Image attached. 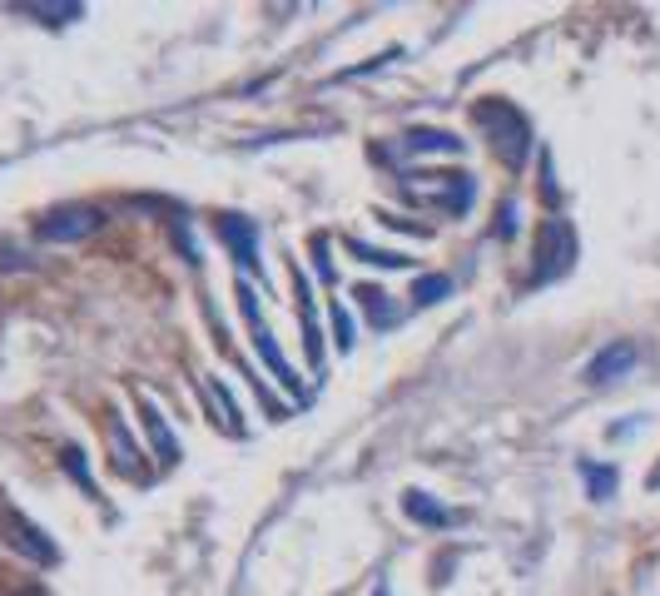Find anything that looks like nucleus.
Masks as SVG:
<instances>
[{
	"mask_svg": "<svg viewBox=\"0 0 660 596\" xmlns=\"http://www.w3.org/2000/svg\"><path fill=\"white\" fill-rule=\"evenodd\" d=\"M25 10H30V15H50V20H60V15L75 20V15H80V5H25Z\"/></svg>",
	"mask_w": 660,
	"mask_h": 596,
	"instance_id": "nucleus-20",
	"label": "nucleus"
},
{
	"mask_svg": "<svg viewBox=\"0 0 660 596\" xmlns=\"http://www.w3.org/2000/svg\"><path fill=\"white\" fill-rule=\"evenodd\" d=\"M105 438H110V452H115V467L125 472V477H139V447L130 443V433H125V423L110 413V423H105Z\"/></svg>",
	"mask_w": 660,
	"mask_h": 596,
	"instance_id": "nucleus-10",
	"label": "nucleus"
},
{
	"mask_svg": "<svg viewBox=\"0 0 660 596\" xmlns=\"http://www.w3.org/2000/svg\"><path fill=\"white\" fill-rule=\"evenodd\" d=\"M65 467L75 472V482H80V487H90V472H85V457H80V447H65Z\"/></svg>",
	"mask_w": 660,
	"mask_h": 596,
	"instance_id": "nucleus-21",
	"label": "nucleus"
},
{
	"mask_svg": "<svg viewBox=\"0 0 660 596\" xmlns=\"http://www.w3.org/2000/svg\"><path fill=\"white\" fill-rule=\"evenodd\" d=\"M333 343H338L343 353L353 348V318L343 313V303H333Z\"/></svg>",
	"mask_w": 660,
	"mask_h": 596,
	"instance_id": "nucleus-19",
	"label": "nucleus"
},
{
	"mask_svg": "<svg viewBox=\"0 0 660 596\" xmlns=\"http://www.w3.org/2000/svg\"><path fill=\"white\" fill-rule=\"evenodd\" d=\"M209 393L219 398V408H224V418L219 423H229V433H244V423H239V403H234V393L224 388V383H209Z\"/></svg>",
	"mask_w": 660,
	"mask_h": 596,
	"instance_id": "nucleus-17",
	"label": "nucleus"
},
{
	"mask_svg": "<svg viewBox=\"0 0 660 596\" xmlns=\"http://www.w3.org/2000/svg\"><path fill=\"white\" fill-rule=\"evenodd\" d=\"M139 413H144V433L154 438V452H159V462H179V443H174V433H169L164 413H159L154 403H139Z\"/></svg>",
	"mask_w": 660,
	"mask_h": 596,
	"instance_id": "nucleus-9",
	"label": "nucleus"
},
{
	"mask_svg": "<svg viewBox=\"0 0 660 596\" xmlns=\"http://www.w3.org/2000/svg\"><path fill=\"white\" fill-rule=\"evenodd\" d=\"M358 298L368 303V313H373V323L383 328V323H393L397 313H393V303H388V294H378V289H358Z\"/></svg>",
	"mask_w": 660,
	"mask_h": 596,
	"instance_id": "nucleus-18",
	"label": "nucleus"
},
{
	"mask_svg": "<svg viewBox=\"0 0 660 596\" xmlns=\"http://www.w3.org/2000/svg\"><path fill=\"white\" fill-rule=\"evenodd\" d=\"M536 274L541 279H556L571 259H576V234H571V224L566 219H546L541 224V239H536Z\"/></svg>",
	"mask_w": 660,
	"mask_h": 596,
	"instance_id": "nucleus-4",
	"label": "nucleus"
},
{
	"mask_svg": "<svg viewBox=\"0 0 660 596\" xmlns=\"http://www.w3.org/2000/svg\"><path fill=\"white\" fill-rule=\"evenodd\" d=\"M25 596H45V592H25Z\"/></svg>",
	"mask_w": 660,
	"mask_h": 596,
	"instance_id": "nucleus-23",
	"label": "nucleus"
},
{
	"mask_svg": "<svg viewBox=\"0 0 660 596\" xmlns=\"http://www.w3.org/2000/svg\"><path fill=\"white\" fill-rule=\"evenodd\" d=\"M100 224H105V214H100L95 204H65V209H55V214L40 219V239H50V244H75V239L95 234Z\"/></svg>",
	"mask_w": 660,
	"mask_h": 596,
	"instance_id": "nucleus-3",
	"label": "nucleus"
},
{
	"mask_svg": "<svg viewBox=\"0 0 660 596\" xmlns=\"http://www.w3.org/2000/svg\"><path fill=\"white\" fill-rule=\"evenodd\" d=\"M348 249H353L363 264H383V269H407V264H412L407 254H393V249H368V244H358V239H353Z\"/></svg>",
	"mask_w": 660,
	"mask_h": 596,
	"instance_id": "nucleus-14",
	"label": "nucleus"
},
{
	"mask_svg": "<svg viewBox=\"0 0 660 596\" xmlns=\"http://www.w3.org/2000/svg\"><path fill=\"white\" fill-rule=\"evenodd\" d=\"M407 149H442V154H457L462 140L447 135V130H412V135H407Z\"/></svg>",
	"mask_w": 660,
	"mask_h": 596,
	"instance_id": "nucleus-13",
	"label": "nucleus"
},
{
	"mask_svg": "<svg viewBox=\"0 0 660 596\" xmlns=\"http://www.w3.org/2000/svg\"><path fill=\"white\" fill-rule=\"evenodd\" d=\"M5 532H10V547H20L25 557L35 562H55V542H45V532L35 522H25L20 512H5Z\"/></svg>",
	"mask_w": 660,
	"mask_h": 596,
	"instance_id": "nucleus-6",
	"label": "nucleus"
},
{
	"mask_svg": "<svg viewBox=\"0 0 660 596\" xmlns=\"http://www.w3.org/2000/svg\"><path fill=\"white\" fill-rule=\"evenodd\" d=\"M298 318H303V343H308V358L318 363V313H313V298H308V284H303V274H298Z\"/></svg>",
	"mask_w": 660,
	"mask_h": 596,
	"instance_id": "nucleus-12",
	"label": "nucleus"
},
{
	"mask_svg": "<svg viewBox=\"0 0 660 596\" xmlns=\"http://www.w3.org/2000/svg\"><path fill=\"white\" fill-rule=\"evenodd\" d=\"M581 472H586V482H591V497L606 502L611 487H616V472H611V467H591V462H581Z\"/></svg>",
	"mask_w": 660,
	"mask_h": 596,
	"instance_id": "nucleus-15",
	"label": "nucleus"
},
{
	"mask_svg": "<svg viewBox=\"0 0 660 596\" xmlns=\"http://www.w3.org/2000/svg\"><path fill=\"white\" fill-rule=\"evenodd\" d=\"M239 308H244V318H249V333H254V348H259V358H264L268 368H273V378L288 388V393H303V378L288 368V358L278 353V343H273V333H268L264 313H259V298L249 284H239Z\"/></svg>",
	"mask_w": 660,
	"mask_h": 596,
	"instance_id": "nucleus-1",
	"label": "nucleus"
},
{
	"mask_svg": "<svg viewBox=\"0 0 660 596\" xmlns=\"http://www.w3.org/2000/svg\"><path fill=\"white\" fill-rule=\"evenodd\" d=\"M402 507H407V517H412V522H427V527H447V522H452V512H447V507H437L427 492H407V497H402Z\"/></svg>",
	"mask_w": 660,
	"mask_h": 596,
	"instance_id": "nucleus-11",
	"label": "nucleus"
},
{
	"mask_svg": "<svg viewBox=\"0 0 660 596\" xmlns=\"http://www.w3.org/2000/svg\"><path fill=\"white\" fill-rule=\"evenodd\" d=\"M636 368V348L631 343H611L606 353H596L591 358V368H586V378L591 383H616L621 373H631Z\"/></svg>",
	"mask_w": 660,
	"mask_h": 596,
	"instance_id": "nucleus-8",
	"label": "nucleus"
},
{
	"mask_svg": "<svg viewBox=\"0 0 660 596\" xmlns=\"http://www.w3.org/2000/svg\"><path fill=\"white\" fill-rule=\"evenodd\" d=\"M437 184H442V189H412V194L427 199V204H442L447 214H462V209L472 204V179H467V174H437Z\"/></svg>",
	"mask_w": 660,
	"mask_h": 596,
	"instance_id": "nucleus-7",
	"label": "nucleus"
},
{
	"mask_svg": "<svg viewBox=\"0 0 660 596\" xmlns=\"http://www.w3.org/2000/svg\"><path fill=\"white\" fill-rule=\"evenodd\" d=\"M219 239L234 249V259H239L244 269L259 264V224H254V219H244V214H224V219H219Z\"/></svg>",
	"mask_w": 660,
	"mask_h": 596,
	"instance_id": "nucleus-5",
	"label": "nucleus"
},
{
	"mask_svg": "<svg viewBox=\"0 0 660 596\" xmlns=\"http://www.w3.org/2000/svg\"><path fill=\"white\" fill-rule=\"evenodd\" d=\"M447 294H452V279H442V274H432V279H417V289H412V298H417V303H442Z\"/></svg>",
	"mask_w": 660,
	"mask_h": 596,
	"instance_id": "nucleus-16",
	"label": "nucleus"
},
{
	"mask_svg": "<svg viewBox=\"0 0 660 596\" xmlns=\"http://www.w3.org/2000/svg\"><path fill=\"white\" fill-rule=\"evenodd\" d=\"M477 120H482V125H487L492 135H497L492 145H497V154H502V159H507L512 169H517V164L527 159L531 130H527V120H522V115H517L512 105H482V110H477Z\"/></svg>",
	"mask_w": 660,
	"mask_h": 596,
	"instance_id": "nucleus-2",
	"label": "nucleus"
},
{
	"mask_svg": "<svg viewBox=\"0 0 660 596\" xmlns=\"http://www.w3.org/2000/svg\"><path fill=\"white\" fill-rule=\"evenodd\" d=\"M646 482H651V487H660V467H656V472H651V477H646Z\"/></svg>",
	"mask_w": 660,
	"mask_h": 596,
	"instance_id": "nucleus-22",
	"label": "nucleus"
}]
</instances>
